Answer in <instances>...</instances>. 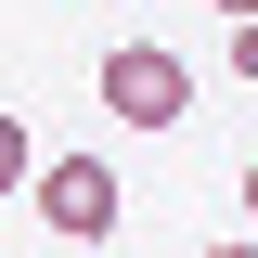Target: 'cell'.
<instances>
[{"label": "cell", "mask_w": 258, "mask_h": 258, "mask_svg": "<svg viewBox=\"0 0 258 258\" xmlns=\"http://www.w3.org/2000/svg\"><path fill=\"white\" fill-rule=\"evenodd\" d=\"M207 13H258V0H207Z\"/></svg>", "instance_id": "6"}, {"label": "cell", "mask_w": 258, "mask_h": 258, "mask_svg": "<svg viewBox=\"0 0 258 258\" xmlns=\"http://www.w3.org/2000/svg\"><path fill=\"white\" fill-rule=\"evenodd\" d=\"M26 181H39V220H52L64 245H116L129 194H116V168H103V155H52V168H26Z\"/></svg>", "instance_id": "2"}, {"label": "cell", "mask_w": 258, "mask_h": 258, "mask_svg": "<svg viewBox=\"0 0 258 258\" xmlns=\"http://www.w3.org/2000/svg\"><path fill=\"white\" fill-rule=\"evenodd\" d=\"M245 232H258V168H245Z\"/></svg>", "instance_id": "5"}, {"label": "cell", "mask_w": 258, "mask_h": 258, "mask_svg": "<svg viewBox=\"0 0 258 258\" xmlns=\"http://www.w3.org/2000/svg\"><path fill=\"white\" fill-rule=\"evenodd\" d=\"M232 78L258 91V13H232Z\"/></svg>", "instance_id": "4"}, {"label": "cell", "mask_w": 258, "mask_h": 258, "mask_svg": "<svg viewBox=\"0 0 258 258\" xmlns=\"http://www.w3.org/2000/svg\"><path fill=\"white\" fill-rule=\"evenodd\" d=\"M103 116L116 129H181L194 116V64L155 52V39H116V52H103Z\"/></svg>", "instance_id": "1"}, {"label": "cell", "mask_w": 258, "mask_h": 258, "mask_svg": "<svg viewBox=\"0 0 258 258\" xmlns=\"http://www.w3.org/2000/svg\"><path fill=\"white\" fill-rule=\"evenodd\" d=\"M26 168H39V155H26V129L0 116V194H26Z\"/></svg>", "instance_id": "3"}]
</instances>
